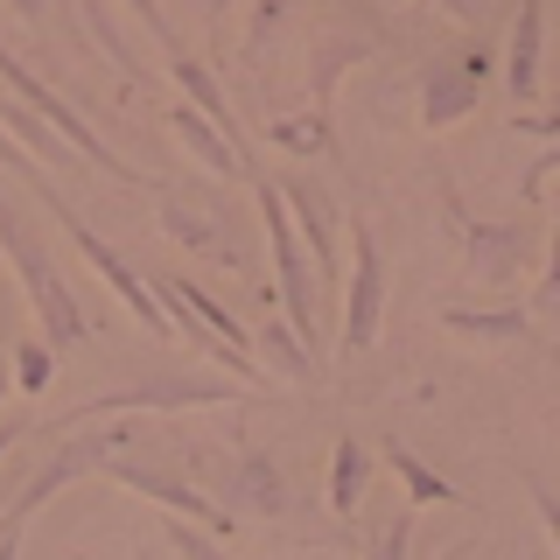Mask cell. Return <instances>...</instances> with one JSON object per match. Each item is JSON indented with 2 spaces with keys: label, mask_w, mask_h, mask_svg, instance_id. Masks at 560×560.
I'll use <instances>...</instances> for the list:
<instances>
[{
  "label": "cell",
  "mask_w": 560,
  "mask_h": 560,
  "mask_svg": "<svg viewBox=\"0 0 560 560\" xmlns=\"http://www.w3.org/2000/svg\"><path fill=\"white\" fill-rule=\"evenodd\" d=\"M525 498H533V512H539V525H547V539H553V553H560V498L539 477H525Z\"/></svg>",
  "instance_id": "obj_29"
},
{
  "label": "cell",
  "mask_w": 560,
  "mask_h": 560,
  "mask_svg": "<svg viewBox=\"0 0 560 560\" xmlns=\"http://www.w3.org/2000/svg\"><path fill=\"white\" fill-rule=\"evenodd\" d=\"M105 448H113V442H98V434H78V442H63L57 455H43V463H35V477H28L22 490H14V504H0V553H22V533H28V518L43 512V504L57 498L63 483L92 477Z\"/></svg>",
  "instance_id": "obj_8"
},
{
  "label": "cell",
  "mask_w": 560,
  "mask_h": 560,
  "mask_svg": "<svg viewBox=\"0 0 560 560\" xmlns=\"http://www.w3.org/2000/svg\"><path fill=\"white\" fill-rule=\"evenodd\" d=\"M8 399H14V378H8V364H0V407H8Z\"/></svg>",
  "instance_id": "obj_34"
},
{
  "label": "cell",
  "mask_w": 560,
  "mask_h": 560,
  "mask_svg": "<svg viewBox=\"0 0 560 560\" xmlns=\"http://www.w3.org/2000/svg\"><path fill=\"white\" fill-rule=\"evenodd\" d=\"M539 57H547V0H518L512 43H504V92H512V105L539 98Z\"/></svg>",
  "instance_id": "obj_14"
},
{
  "label": "cell",
  "mask_w": 560,
  "mask_h": 560,
  "mask_svg": "<svg viewBox=\"0 0 560 560\" xmlns=\"http://www.w3.org/2000/svg\"><path fill=\"white\" fill-rule=\"evenodd\" d=\"M43 385H49V343L43 337H22V343H14V393L35 399Z\"/></svg>",
  "instance_id": "obj_26"
},
{
  "label": "cell",
  "mask_w": 560,
  "mask_h": 560,
  "mask_svg": "<svg viewBox=\"0 0 560 560\" xmlns=\"http://www.w3.org/2000/svg\"><path fill=\"white\" fill-rule=\"evenodd\" d=\"M372 49H378V43H372L364 28H315V43H308V98H315V113H329L343 70H358Z\"/></svg>",
  "instance_id": "obj_15"
},
{
  "label": "cell",
  "mask_w": 560,
  "mask_h": 560,
  "mask_svg": "<svg viewBox=\"0 0 560 560\" xmlns=\"http://www.w3.org/2000/svg\"><path fill=\"white\" fill-rule=\"evenodd\" d=\"M547 218H553V232H547V259H539V280H533V308L560 315V189H553Z\"/></svg>",
  "instance_id": "obj_24"
},
{
  "label": "cell",
  "mask_w": 560,
  "mask_h": 560,
  "mask_svg": "<svg viewBox=\"0 0 560 560\" xmlns=\"http://www.w3.org/2000/svg\"><path fill=\"white\" fill-rule=\"evenodd\" d=\"M224 504L245 518H288L294 490H288V477H280V463L267 448H238V455H224Z\"/></svg>",
  "instance_id": "obj_11"
},
{
  "label": "cell",
  "mask_w": 560,
  "mask_h": 560,
  "mask_svg": "<svg viewBox=\"0 0 560 560\" xmlns=\"http://www.w3.org/2000/svg\"><path fill=\"white\" fill-rule=\"evenodd\" d=\"M378 463L393 469L399 477V490H407V504H420V512H428V504H455V483L442 477V469H428V455H413L407 442H378Z\"/></svg>",
  "instance_id": "obj_19"
},
{
  "label": "cell",
  "mask_w": 560,
  "mask_h": 560,
  "mask_svg": "<svg viewBox=\"0 0 560 560\" xmlns=\"http://www.w3.org/2000/svg\"><path fill=\"white\" fill-rule=\"evenodd\" d=\"M8 14H14V22H28V28H35V22H43V0H8Z\"/></svg>",
  "instance_id": "obj_33"
},
{
  "label": "cell",
  "mask_w": 560,
  "mask_h": 560,
  "mask_svg": "<svg viewBox=\"0 0 560 560\" xmlns=\"http://www.w3.org/2000/svg\"><path fill=\"white\" fill-rule=\"evenodd\" d=\"M253 358L267 364V378H273V385H315V378H323L315 350H308L302 337H294V323H288V315H273V323L253 337Z\"/></svg>",
  "instance_id": "obj_16"
},
{
  "label": "cell",
  "mask_w": 560,
  "mask_h": 560,
  "mask_svg": "<svg viewBox=\"0 0 560 560\" xmlns=\"http://www.w3.org/2000/svg\"><path fill=\"white\" fill-rule=\"evenodd\" d=\"M0 162H8V175H14V168H22V162H28V148H22V140H14L8 127H0Z\"/></svg>",
  "instance_id": "obj_32"
},
{
  "label": "cell",
  "mask_w": 560,
  "mask_h": 560,
  "mask_svg": "<svg viewBox=\"0 0 560 560\" xmlns=\"http://www.w3.org/2000/svg\"><path fill=\"white\" fill-rule=\"evenodd\" d=\"M280 203H288L294 232H302L308 259H315V280H323V302H329V280L343 273V253H337V210H329V197L315 183H302V175H288V183H273Z\"/></svg>",
  "instance_id": "obj_12"
},
{
  "label": "cell",
  "mask_w": 560,
  "mask_h": 560,
  "mask_svg": "<svg viewBox=\"0 0 560 560\" xmlns=\"http://www.w3.org/2000/svg\"><path fill=\"white\" fill-rule=\"evenodd\" d=\"M483 84H490V57H483V49H448V57H428V63H420V78H413L420 127H428V133L463 127V119L483 105Z\"/></svg>",
  "instance_id": "obj_6"
},
{
  "label": "cell",
  "mask_w": 560,
  "mask_h": 560,
  "mask_svg": "<svg viewBox=\"0 0 560 560\" xmlns=\"http://www.w3.org/2000/svg\"><path fill=\"white\" fill-rule=\"evenodd\" d=\"M119 8H127L133 22H140V28L154 35V43H162V57H168V49H183V43H175V28H168V14L154 8V0H119Z\"/></svg>",
  "instance_id": "obj_28"
},
{
  "label": "cell",
  "mask_w": 560,
  "mask_h": 560,
  "mask_svg": "<svg viewBox=\"0 0 560 560\" xmlns=\"http://www.w3.org/2000/svg\"><path fill=\"white\" fill-rule=\"evenodd\" d=\"M413 518H420V504H407V498H399V504H393V518H385V533L372 539V547H378L385 560H399V553L413 547Z\"/></svg>",
  "instance_id": "obj_27"
},
{
  "label": "cell",
  "mask_w": 560,
  "mask_h": 560,
  "mask_svg": "<svg viewBox=\"0 0 560 560\" xmlns=\"http://www.w3.org/2000/svg\"><path fill=\"white\" fill-rule=\"evenodd\" d=\"M253 203H259V232H267V259H273V288H280V315L294 323V337L308 350H323L329 337V302H323V280H315V259L302 232H294L288 203H280V189L267 175H253Z\"/></svg>",
  "instance_id": "obj_1"
},
{
  "label": "cell",
  "mask_w": 560,
  "mask_h": 560,
  "mask_svg": "<svg viewBox=\"0 0 560 560\" xmlns=\"http://www.w3.org/2000/svg\"><path fill=\"white\" fill-rule=\"evenodd\" d=\"M218 8H232V0H218Z\"/></svg>",
  "instance_id": "obj_35"
},
{
  "label": "cell",
  "mask_w": 560,
  "mask_h": 560,
  "mask_svg": "<svg viewBox=\"0 0 560 560\" xmlns=\"http://www.w3.org/2000/svg\"><path fill=\"white\" fill-rule=\"evenodd\" d=\"M533 238L512 224H463V288L469 294H504L533 280Z\"/></svg>",
  "instance_id": "obj_10"
},
{
  "label": "cell",
  "mask_w": 560,
  "mask_h": 560,
  "mask_svg": "<svg viewBox=\"0 0 560 560\" xmlns=\"http://www.w3.org/2000/svg\"><path fill=\"white\" fill-rule=\"evenodd\" d=\"M343 232H350V288H337L343 294L337 329H343V358H358V350L378 343V323H385V259L364 218H343Z\"/></svg>",
  "instance_id": "obj_7"
},
{
  "label": "cell",
  "mask_w": 560,
  "mask_h": 560,
  "mask_svg": "<svg viewBox=\"0 0 560 560\" xmlns=\"http://www.w3.org/2000/svg\"><path fill=\"white\" fill-rule=\"evenodd\" d=\"M0 259L22 273V294H28L35 323H43V343H49V350H70V343L92 337V323H84V308H78V294H70V280L49 267V245L28 232L22 210H14L8 197H0Z\"/></svg>",
  "instance_id": "obj_3"
},
{
  "label": "cell",
  "mask_w": 560,
  "mask_h": 560,
  "mask_svg": "<svg viewBox=\"0 0 560 560\" xmlns=\"http://www.w3.org/2000/svg\"><path fill=\"white\" fill-rule=\"evenodd\" d=\"M92 477H105V483L133 490V498L162 504V512H183V518H197V525H210V533H224V539H232V512H224V504L210 498V490H197L189 477H175V469H148V463H127L119 448H105Z\"/></svg>",
  "instance_id": "obj_9"
},
{
  "label": "cell",
  "mask_w": 560,
  "mask_h": 560,
  "mask_svg": "<svg viewBox=\"0 0 560 560\" xmlns=\"http://www.w3.org/2000/svg\"><path fill=\"white\" fill-rule=\"evenodd\" d=\"M372 463H378V455L364 442H350V434L329 448V512H337V518H358L364 490H372Z\"/></svg>",
  "instance_id": "obj_20"
},
{
  "label": "cell",
  "mask_w": 560,
  "mask_h": 560,
  "mask_svg": "<svg viewBox=\"0 0 560 560\" xmlns=\"http://www.w3.org/2000/svg\"><path fill=\"white\" fill-rule=\"evenodd\" d=\"M267 140H273L280 154H302V162H315V154H337V127H329V113L267 119Z\"/></svg>",
  "instance_id": "obj_23"
},
{
  "label": "cell",
  "mask_w": 560,
  "mask_h": 560,
  "mask_svg": "<svg viewBox=\"0 0 560 560\" xmlns=\"http://www.w3.org/2000/svg\"><path fill=\"white\" fill-rule=\"evenodd\" d=\"M0 84H8L14 98H28L35 113H43L49 127H57V133H63V140H70V148H78V154H84V162H92L98 175H119V183H133V189H162V183H154L148 168H133L127 154H113V148H105L92 119H84V113H78L70 98H57V92H49V84H43V78H35V70L22 63V57H8V49H0Z\"/></svg>",
  "instance_id": "obj_4"
},
{
  "label": "cell",
  "mask_w": 560,
  "mask_h": 560,
  "mask_svg": "<svg viewBox=\"0 0 560 560\" xmlns=\"http://www.w3.org/2000/svg\"><path fill=\"white\" fill-rule=\"evenodd\" d=\"M245 399L238 378H203V372H183V378H140V385H113V393L84 399L78 413H63V428H84V420H105V413H189V407H232Z\"/></svg>",
  "instance_id": "obj_5"
},
{
  "label": "cell",
  "mask_w": 560,
  "mask_h": 560,
  "mask_svg": "<svg viewBox=\"0 0 560 560\" xmlns=\"http://www.w3.org/2000/svg\"><path fill=\"white\" fill-rule=\"evenodd\" d=\"M70 8H78L84 35L98 43V57L113 63L119 78H127V84H148V63H140V49L127 43V35H119V22H113V8H105V0H70Z\"/></svg>",
  "instance_id": "obj_21"
},
{
  "label": "cell",
  "mask_w": 560,
  "mask_h": 560,
  "mask_svg": "<svg viewBox=\"0 0 560 560\" xmlns=\"http://www.w3.org/2000/svg\"><path fill=\"white\" fill-rule=\"evenodd\" d=\"M442 329L455 343H469V350H512L525 343V315L518 308H442Z\"/></svg>",
  "instance_id": "obj_18"
},
{
  "label": "cell",
  "mask_w": 560,
  "mask_h": 560,
  "mask_svg": "<svg viewBox=\"0 0 560 560\" xmlns=\"http://www.w3.org/2000/svg\"><path fill=\"white\" fill-rule=\"evenodd\" d=\"M0 119H8V133L22 140V148H28V154H35L43 168H92V162H84V154L70 148V140H63L57 127H49L43 113H35L28 98H0Z\"/></svg>",
  "instance_id": "obj_17"
},
{
  "label": "cell",
  "mask_w": 560,
  "mask_h": 560,
  "mask_svg": "<svg viewBox=\"0 0 560 560\" xmlns=\"http://www.w3.org/2000/svg\"><path fill=\"white\" fill-rule=\"evenodd\" d=\"M154 203H162V232L175 245H189L197 259H210V267H224V273H238L245 259H238V238H232V224L218 218V210H203V203H189V197H175V189H154Z\"/></svg>",
  "instance_id": "obj_13"
},
{
  "label": "cell",
  "mask_w": 560,
  "mask_h": 560,
  "mask_svg": "<svg viewBox=\"0 0 560 560\" xmlns=\"http://www.w3.org/2000/svg\"><path fill=\"white\" fill-rule=\"evenodd\" d=\"M288 14H294V0H253V22H245V63L267 57L273 35L288 28Z\"/></svg>",
  "instance_id": "obj_25"
},
{
  "label": "cell",
  "mask_w": 560,
  "mask_h": 560,
  "mask_svg": "<svg viewBox=\"0 0 560 560\" xmlns=\"http://www.w3.org/2000/svg\"><path fill=\"white\" fill-rule=\"evenodd\" d=\"M168 70H175V84H183V92H189V105L218 119V127L232 133V148L245 154V140H238V119H232V98L218 92V78H210V70H203L197 57H189V49H168ZM245 162H253V154H245Z\"/></svg>",
  "instance_id": "obj_22"
},
{
  "label": "cell",
  "mask_w": 560,
  "mask_h": 560,
  "mask_svg": "<svg viewBox=\"0 0 560 560\" xmlns=\"http://www.w3.org/2000/svg\"><path fill=\"white\" fill-rule=\"evenodd\" d=\"M14 175H22V183L35 189V203H43V210H49V224H57V232H63L70 245H78V253H84V267H92V273L105 280V288H113V294H119V302H127V308H133V323H140V329H148V337H175V329H168V308H162V294H154V288H148V273H133V267H127V259H119V253H113V245H105V238L92 232V224H84V218H78V210H70V203H63V189H57V183H49V168H43V162H35V154H28V162H22V168H14Z\"/></svg>",
  "instance_id": "obj_2"
},
{
  "label": "cell",
  "mask_w": 560,
  "mask_h": 560,
  "mask_svg": "<svg viewBox=\"0 0 560 560\" xmlns=\"http://www.w3.org/2000/svg\"><path fill=\"white\" fill-rule=\"evenodd\" d=\"M547 175H560V140H553L547 154H539L533 168H525V197H539V189H547Z\"/></svg>",
  "instance_id": "obj_31"
},
{
  "label": "cell",
  "mask_w": 560,
  "mask_h": 560,
  "mask_svg": "<svg viewBox=\"0 0 560 560\" xmlns=\"http://www.w3.org/2000/svg\"><path fill=\"white\" fill-rule=\"evenodd\" d=\"M428 8H434V14H448V22H463V28H477L483 14L498 8V0H428Z\"/></svg>",
  "instance_id": "obj_30"
}]
</instances>
